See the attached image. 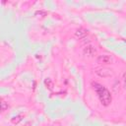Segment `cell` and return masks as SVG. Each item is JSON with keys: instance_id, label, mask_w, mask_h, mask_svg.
Here are the masks:
<instances>
[{"instance_id": "obj_1", "label": "cell", "mask_w": 126, "mask_h": 126, "mask_svg": "<svg viewBox=\"0 0 126 126\" xmlns=\"http://www.w3.org/2000/svg\"><path fill=\"white\" fill-rule=\"evenodd\" d=\"M93 86H94L95 93L97 94V96H98L100 102L105 106L108 105L111 102V94L108 92V90L105 87H103L102 85H99L97 83L93 84Z\"/></svg>"}, {"instance_id": "obj_2", "label": "cell", "mask_w": 126, "mask_h": 126, "mask_svg": "<svg viewBox=\"0 0 126 126\" xmlns=\"http://www.w3.org/2000/svg\"><path fill=\"white\" fill-rule=\"evenodd\" d=\"M97 63L99 64H111L113 62V58L109 55H106V54H102V55H99L96 59Z\"/></svg>"}, {"instance_id": "obj_3", "label": "cell", "mask_w": 126, "mask_h": 126, "mask_svg": "<svg viewBox=\"0 0 126 126\" xmlns=\"http://www.w3.org/2000/svg\"><path fill=\"white\" fill-rule=\"evenodd\" d=\"M95 73L99 76V77H102V78H106V77H109L112 75L111 73V70L107 69V68H100V69H97L95 71Z\"/></svg>"}, {"instance_id": "obj_4", "label": "cell", "mask_w": 126, "mask_h": 126, "mask_svg": "<svg viewBox=\"0 0 126 126\" xmlns=\"http://www.w3.org/2000/svg\"><path fill=\"white\" fill-rule=\"evenodd\" d=\"M84 52L88 56H94L96 51H95V49H94V47L93 45H87L85 47V49H84Z\"/></svg>"}, {"instance_id": "obj_5", "label": "cell", "mask_w": 126, "mask_h": 126, "mask_svg": "<svg viewBox=\"0 0 126 126\" xmlns=\"http://www.w3.org/2000/svg\"><path fill=\"white\" fill-rule=\"evenodd\" d=\"M87 33H88V31H86L85 29H79V30L76 32V35H77L78 37H80V38L86 36Z\"/></svg>"}, {"instance_id": "obj_6", "label": "cell", "mask_w": 126, "mask_h": 126, "mask_svg": "<svg viewBox=\"0 0 126 126\" xmlns=\"http://www.w3.org/2000/svg\"><path fill=\"white\" fill-rule=\"evenodd\" d=\"M7 108H8V104L6 103V101H4L2 99V101H1V110H2V112H4Z\"/></svg>"}]
</instances>
